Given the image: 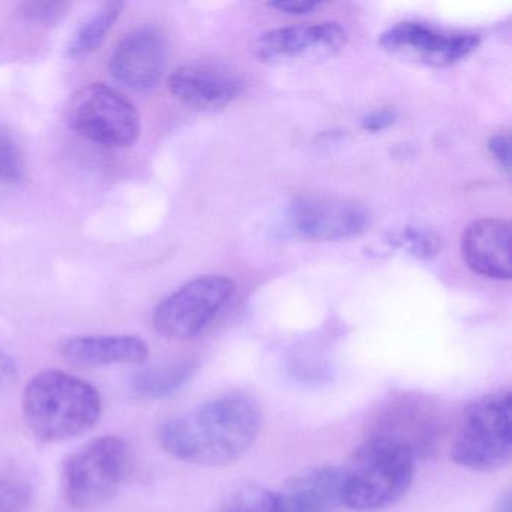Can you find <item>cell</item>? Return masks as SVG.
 Segmentation results:
<instances>
[{"mask_svg": "<svg viewBox=\"0 0 512 512\" xmlns=\"http://www.w3.org/2000/svg\"><path fill=\"white\" fill-rule=\"evenodd\" d=\"M212 512H278L275 491L245 485L232 491Z\"/></svg>", "mask_w": 512, "mask_h": 512, "instance_id": "cell-20", "label": "cell"}, {"mask_svg": "<svg viewBox=\"0 0 512 512\" xmlns=\"http://www.w3.org/2000/svg\"><path fill=\"white\" fill-rule=\"evenodd\" d=\"M415 457L403 446L365 437L343 472L341 503L359 512L382 511L409 491Z\"/></svg>", "mask_w": 512, "mask_h": 512, "instance_id": "cell-3", "label": "cell"}, {"mask_svg": "<svg viewBox=\"0 0 512 512\" xmlns=\"http://www.w3.org/2000/svg\"><path fill=\"white\" fill-rule=\"evenodd\" d=\"M259 401L245 392L218 395L160 427L161 446L176 460L221 466L250 451L262 430Z\"/></svg>", "mask_w": 512, "mask_h": 512, "instance_id": "cell-1", "label": "cell"}, {"mask_svg": "<svg viewBox=\"0 0 512 512\" xmlns=\"http://www.w3.org/2000/svg\"><path fill=\"white\" fill-rule=\"evenodd\" d=\"M397 239L401 247L406 248L410 251V254L419 257V259L430 260L439 254V238L434 236L433 233L425 232V230L407 227L398 235Z\"/></svg>", "mask_w": 512, "mask_h": 512, "instance_id": "cell-22", "label": "cell"}, {"mask_svg": "<svg viewBox=\"0 0 512 512\" xmlns=\"http://www.w3.org/2000/svg\"><path fill=\"white\" fill-rule=\"evenodd\" d=\"M199 362L194 359L164 362L142 368L130 379V391L140 400H161L184 388L196 376Z\"/></svg>", "mask_w": 512, "mask_h": 512, "instance_id": "cell-17", "label": "cell"}, {"mask_svg": "<svg viewBox=\"0 0 512 512\" xmlns=\"http://www.w3.org/2000/svg\"><path fill=\"white\" fill-rule=\"evenodd\" d=\"M397 119V112L392 109H377L374 112L368 113L361 121L362 128L370 133H379V131L386 130L391 127Z\"/></svg>", "mask_w": 512, "mask_h": 512, "instance_id": "cell-24", "label": "cell"}, {"mask_svg": "<svg viewBox=\"0 0 512 512\" xmlns=\"http://www.w3.org/2000/svg\"><path fill=\"white\" fill-rule=\"evenodd\" d=\"M173 97L188 109H226L244 92V82L233 71L214 64L182 65L169 79Z\"/></svg>", "mask_w": 512, "mask_h": 512, "instance_id": "cell-13", "label": "cell"}, {"mask_svg": "<svg viewBox=\"0 0 512 512\" xmlns=\"http://www.w3.org/2000/svg\"><path fill=\"white\" fill-rule=\"evenodd\" d=\"M461 254L475 274L493 280H509L512 275L511 223L503 218L473 221L461 238Z\"/></svg>", "mask_w": 512, "mask_h": 512, "instance_id": "cell-14", "label": "cell"}, {"mask_svg": "<svg viewBox=\"0 0 512 512\" xmlns=\"http://www.w3.org/2000/svg\"><path fill=\"white\" fill-rule=\"evenodd\" d=\"M343 472L337 467L319 466L287 479L275 491L278 512H328L341 503Z\"/></svg>", "mask_w": 512, "mask_h": 512, "instance_id": "cell-15", "label": "cell"}, {"mask_svg": "<svg viewBox=\"0 0 512 512\" xmlns=\"http://www.w3.org/2000/svg\"><path fill=\"white\" fill-rule=\"evenodd\" d=\"M169 43L163 29L142 25L131 29L116 46L109 70L122 85L133 91H151L166 70Z\"/></svg>", "mask_w": 512, "mask_h": 512, "instance_id": "cell-12", "label": "cell"}, {"mask_svg": "<svg viewBox=\"0 0 512 512\" xmlns=\"http://www.w3.org/2000/svg\"><path fill=\"white\" fill-rule=\"evenodd\" d=\"M290 221L308 241H343L362 235L370 214L361 203L322 194H302L293 200Z\"/></svg>", "mask_w": 512, "mask_h": 512, "instance_id": "cell-11", "label": "cell"}, {"mask_svg": "<svg viewBox=\"0 0 512 512\" xmlns=\"http://www.w3.org/2000/svg\"><path fill=\"white\" fill-rule=\"evenodd\" d=\"M496 512H511V496H509V493H506L505 496L499 500Z\"/></svg>", "mask_w": 512, "mask_h": 512, "instance_id": "cell-28", "label": "cell"}, {"mask_svg": "<svg viewBox=\"0 0 512 512\" xmlns=\"http://www.w3.org/2000/svg\"><path fill=\"white\" fill-rule=\"evenodd\" d=\"M268 7L290 16H304V14L313 13L320 4L310 0H280V2H269Z\"/></svg>", "mask_w": 512, "mask_h": 512, "instance_id": "cell-26", "label": "cell"}, {"mask_svg": "<svg viewBox=\"0 0 512 512\" xmlns=\"http://www.w3.org/2000/svg\"><path fill=\"white\" fill-rule=\"evenodd\" d=\"M488 149H490L491 155H493L497 164L508 173L509 161H511V137H509V134L499 133L491 137L490 142H488Z\"/></svg>", "mask_w": 512, "mask_h": 512, "instance_id": "cell-25", "label": "cell"}, {"mask_svg": "<svg viewBox=\"0 0 512 512\" xmlns=\"http://www.w3.org/2000/svg\"><path fill=\"white\" fill-rule=\"evenodd\" d=\"M133 466V449L127 440L118 436L97 437L65 461V499L79 511L101 508L116 496Z\"/></svg>", "mask_w": 512, "mask_h": 512, "instance_id": "cell-4", "label": "cell"}, {"mask_svg": "<svg viewBox=\"0 0 512 512\" xmlns=\"http://www.w3.org/2000/svg\"><path fill=\"white\" fill-rule=\"evenodd\" d=\"M67 121L83 139L106 148H131L142 133L137 107L104 83H89L70 98Z\"/></svg>", "mask_w": 512, "mask_h": 512, "instance_id": "cell-6", "label": "cell"}, {"mask_svg": "<svg viewBox=\"0 0 512 512\" xmlns=\"http://www.w3.org/2000/svg\"><path fill=\"white\" fill-rule=\"evenodd\" d=\"M22 403L29 430L46 443L65 442L88 433L103 413V400L95 386L59 370L32 377Z\"/></svg>", "mask_w": 512, "mask_h": 512, "instance_id": "cell-2", "label": "cell"}, {"mask_svg": "<svg viewBox=\"0 0 512 512\" xmlns=\"http://www.w3.org/2000/svg\"><path fill=\"white\" fill-rule=\"evenodd\" d=\"M347 34L338 23H302L266 32L254 46L257 59L269 65L322 61L344 49Z\"/></svg>", "mask_w": 512, "mask_h": 512, "instance_id": "cell-10", "label": "cell"}, {"mask_svg": "<svg viewBox=\"0 0 512 512\" xmlns=\"http://www.w3.org/2000/svg\"><path fill=\"white\" fill-rule=\"evenodd\" d=\"M512 455V397L497 391L470 404L458 422L451 457L475 472L508 466Z\"/></svg>", "mask_w": 512, "mask_h": 512, "instance_id": "cell-5", "label": "cell"}, {"mask_svg": "<svg viewBox=\"0 0 512 512\" xmlns=\"http://www.w3.org/2000/svg\"><path fill=\"white\" fill-rule=\"evenodd\" d=\"M235 289V283L224 275L194 278L155 308V331L170 340L199 337L229 305Z\"/></svg>", "mask_w": 512, "mask_h": 512, "instance_id": "cell-8", "label": "cell"}, {"mask_svg": "<svg viewBox=\"0 0 512 512\" xmlns=\"http://www.w3.org/2000/svg\"><path fill=\"white\" fill-rule=\"evenodd\" d=\"M122 10H124V4L121 2H107L101 5L100 10L74 35L68 47V55L71 58L80 59L97 52L106 41L107 34L115 26L116 20L121 16Z\"/></svg>", "mask_w": 512, "mask_h": 512, "instance_id": "cell-18", "label": "cell"}, {"mask_svg": "<svg viewBox=\"0 0 512 512\" xmlns=\"http://www.w3.org/2000/svg\"><path fill=\"white\" fill-rule=\"evenodd\" d=\"M31 500L28 476L14 466L0 467V512H25Z\"/></svg>", "mask_w": 512, "mask_h": 512, "instance_id": "cell-19", "label": "cell"}, {"mask_svg": "<svg viewBox=\"0 0 512 512\" xmlns=\"http://www.w3.org/2000/svg\"><path fill=\"white\" fill-rule=\"evenodd\" d=\"M70 10V4L64 2H31L23 5V14L26 19L34 23L52 25L58 22Z\"/></svg>", "mask_w": 512, "mask_h": 512, "instance_id": "cell-23", "label": "cell"}, {"mask_svg": "<svg viewBox=\"0 0 512 512\" xmlns=\"http://www.w3.org/2000/svg\"><path fill=\"white\" fill-rule=\"evenodd\" d=\"M481 44L473 32L449 31L430 23L407 20L386 29L379 38L385 52L431 68H449L472 55Z\"/></svg>", "mask_w": 512, "mask_h": 512, "instance_id": "cell-9", "label": "cell"}, {"mask_svg": "<svg viewBox=\"0 0 512 512\" xmlns=\"http://www.w3.org/2000/svg\"><path fill=\"white\" fill-rule=\"evenodd\" d=\"M439 407L419 392H397L377 404L368 419L367 437L385 439L418 458L436 454L442 439Z\"/></svg>", "mask_w": 512, "mask_h": 512, "instance_id": "cell-7", "label": "cell"}, {"mask_svg": "<svg viewBox=\"0 0 512 512\" xmlns=\"http://www.w3.org/2000/svg\"><path fill=\"white\" fill-rule=\"evenodd\" d=\"M17 365L14 359L0 347V391L10 388L17 380Z\"/></svg>", "mask_w": 512, "mask_h": 512, "instance_id": "cell-27", "label": "cell"}, {"mask_svg": "<svg viewBox=\"0 0 512 512\" xmlns=\"http://www.w3.org/2000/svg\"><path fill=\"white\" fill-rule=\"evenodd\" d=\"M62 356L80 367L142 365L148 359V344L134 335H91L64 341Z\"/></svg>", "mask_w": 512, "mask_h": 512, "instance_id": "cell-16", "label": "cell"}, {"mask_svg": "<svg viewBox=\"0 0 512 512\" xmlns=\"http://www.w3.org/2000/svg\"><path fill=\"white\" fill-rule=\"evenodd\" d=\"M25 176V161L14 137L0 130V182L13 184Z\"/></svg>", "mask_w": 512, "mask_h": 512, "instance_id": "cell-21", "label": "cell"}]
</instances>
